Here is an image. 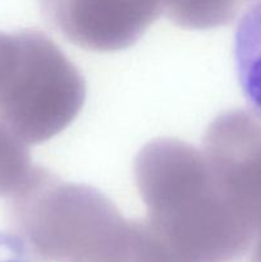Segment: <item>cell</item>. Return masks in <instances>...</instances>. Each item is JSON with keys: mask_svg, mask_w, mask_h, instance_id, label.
I'll return each mask as SVG.
<instances>
[{"mask_svg": "<svg viewBox=\"0 0 261 262\" xmlns=\"http://www.w3.org/2000/svg\"><path fill=\"white\" fill-rule=\"evenodd\" d=\"M84 97L83 77L44 33L0 32V119L22 142L37 145L66 129Z\"/></svg>", "mask_w": 261, "mask_h": 262, "instance_id": "1", "label": "cell"}, {"mask_svg": "<svg viewBox=\"0 0 261 262\" xmlns=\"http://www.w3.org/2000/svg\"><path fill=\"white\" fill-rule=\"evenodd\" d=\"M40 5L67 40L94 51L133 45L163 14L161 0H40Z\"/></svg>", "mask_w": 261, "mask_h": 262, "instance_id": "2", "label": "cell"}, {"mask_svg": "<svg viewBox=\"0 0 261 262\" xmlns=\"http://www.w3.org/2000/svg\"><path fill=\"white\" fill-rule=\"evenodd\" d=\"M234 60L243 95L261 117V0H255L238 22Z\"/></svg>", "mask_w": 261, "mask_h": 262, "instance_id": "3", "label": "cell"}, {"mask_svg": "<svg viewBox=\"0 0 261 262\" xmlns=\"http://www.w3.org/2000/svg\"><path fill=\"white\" fill-rule=\"evenodd\" d=\"M243 0H161L163 14L176 25L206 30L229 23Z\"/></svg>", "mask_w": 261, "mask_h": 262, "instance_id": "4", "label": "cell"}, {"mask_svg": "<svg viewBox=\"0 0 261 262\" xmlns=\"http://www.w3.org/2000/svg\"><path fill=\"white\" fill-rule=\"evenodd\" d=\"M0 262H27V261H26V260H25V257H23V250H20L19 252L15 253L14 257L8 258V260L0 261Z\"/></svg>", "mask_w": 261, "mask_h": 262, "instance_id": "5", "label": "cell"}, {"mask_svg": "<svg viewBox=\"0 0 261 262\" xmlns=\"http://www.w3.org/2000/svg\"><path fill=\"white\" fill-rule=\"evenodd\" d=\"M243 2H250V0H243Z\"/></svg>", "mask_w": 261, "mask_h": 262, "instance_id": "6", "label": "cell"}]
</instances>
